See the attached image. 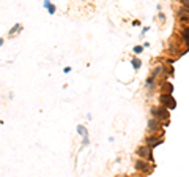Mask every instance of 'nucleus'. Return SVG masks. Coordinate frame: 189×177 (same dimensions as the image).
<instances>
[{"instance_id":"nucleus-8","label":"nucleus","mask_w":189,"mask_h":177,"mask_svg":"<svg viewBox=\"0 0 189 177\" xmlns=\"http://www.w3.org/2000/svg\"><path fill=\"white\" fill-rule=\"evenodd\" d=\"M183 40L186 41V44H188V48H189V27H186L183 30Z\"/></svg>"},{"instance_id":"nucleus-5","label":"nucleus","mask_w":189,"mask_h":177,"mask_svg":"<svg viewBox=\"0 0 189 177\" xmlns=\"http://www.w3.org/2000/svg\"><path fill=\"white\" fill-rule=\"evenodd\" d=\"M139 155H140V156H145V158H148V160H151L150 147H140V149H139Z\"/></svg>"},{"instance_id":"nucleus-2","label":"nucleus","mask_w":189,"mask_h":177,"mask_svg":"<svg viewBox=\"0 0 189 177\" xmlns=\"http://www.w3.org/2000/svg\"><path fill=\"white\" fill-rule=\"evenodd\" d=\"M161 103H162L167 109H173L175 108V100L172 98L170 93H162V95H161Z\"/></svg>"},{"instance_id":"nucleus-11","label":"nucleus","mask_w":189,"mask_h":177,"mask_svg":"<svg viewBox=\"0 0 189 177\" xmlns=\"http://www.w3.org/2000/svg\"><path fill=\"white\" fill-rule=\"evenodd\" d=\"M181 3H183L184 6H189V0H181Z\"/></svg>"},{"instance_id":"nucleus-9","label":"nucleus","mask_w":189,"mask_h":177,"mask_svg":"<svg viewBox=\"0 0 189 177\" xmlns=\"http://www.w3.org/2000/svg\"><path fill=\"white\" fill-rule=\"evenodd\" d=\"M133 62H134V66H136V68H139V66H140V60H133Z\"/></svg>"},{"instance_id":"nucleus-1","label":"nucleus","mask_w":189,"mask_h":177,"mask_svg":"<svg viewBox=\"0 0 189 177\" xmlns=\"http://www.w3.org/2000/svg\"><path fill=\"white\" fill-rule=\"evenodd\" d=\"M151 114H153L158 120H167L169 115H170L169 114V109L165 108V106L164 108H153L151 109Z\"/></svg>"},{"instance_id":"nucleus-4","label":"nucleus","mask_w":189,"mask_h":177,"mask_svg":"<svg viewBox=\"0 0 189 177\" xmlns=\"http://www.w3.org/2000/svg\"><path fill=\"white\" fill-rule=\"evenodd\" d=\"M148 131H158V130L161 128V123H159V120H151L150 123H148Z\"/></svg>"},{"instance_id":"nucleus-7","label":"nucleus","mask_w":189,"mask_h":177,"mask_svg":"<svg viewBox=\"0 0 189 177\" xmlns=\"http://www.w3.org/2000/svg\"><path fill=\"white\" fill-rule=\"evenodd\" d=\"M136 169H139V171L145 172V171H147V163H143V161H137V163H136Z\"/></svg>"},{"instance_id":"nucleus-6","label":"nucleus","mask_w":189,"mask_h":177,"mask_svg":"<svg viewBox=\"0 0 189 177\" xmlns=\"http://www.w3.org/2000/svg\"><path fill=\"white\" fill-rule=\"evenodd\" d=\"M147 142H148L150 146H158V144H161V142H162V139H156V138L153 136V138H148Z\"/></svg>"},{"instance_id":"nucleus-3","label":"nucleus","mask_w":189,"mask_h":177,"mask_svg":"<svg viewBox=\"0 0 189 177\" xmlns=\"http://www.w3.org/2000/svg\"><path fill=\"white\" fill-rule=\"evenodd\" d=\"M178 18H180V21L189 22V6H181L180 13H178Z\"/></svg>"},{"instance_id":"nucleus-10","label":"nucleus","mask_w":189,"mask_h":177,"mask_svg":"<svg viewBox=\"0 0 189 177\" xmlns=\"http://www.w3.org/2000/svg\"><path fill=\"white\" fill-rule=\"evenodd\" d=\"M140 51H142V48H140V46H137V48H134V52H137V54H139Z\"/></svg>"}]
</instances>
